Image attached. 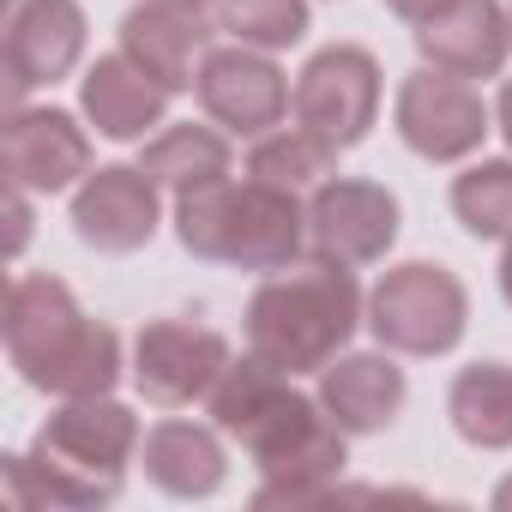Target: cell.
Listing matches in <instances>:
<instances>
[{"mask_svg":"<svg viewBox=\"0 0 512 512\" xmlns=\"http://www.w3.org/2000/svg\"><path fill=\"white\" fill-rule=\"evenodd\" d=\"M290 380L296 374L272 368L266 356H241L205 392L211 422L241 440L266 476L253 506H314L338 494L344 476V428L326 416L320 398H302Z\"/></svg>","mask_w":512,"mask_h":512,"instance_id":"obj_1","label":"cell"},{"mask_svg":"<svg viewBox=\"0 0 512 512\" xmlns=\"http://www.w3.org/2000/svg\"><path fill=\"white\" fill-rule=\"evenodd\" d=\"M139 452V416L103 398H61L37 428L31 452L7 458V488L19 506H109Z\"/></svg>","mask_w":512,"mask_h":512,"instance_id":"obj_2","label":"cell"},{"mask_svg":"<svg viewBox=\"0 0 512 512\" xmlns=\"http://www.w3.org/2000/svg\"><path fill=\"white\" fill-rule=\"evenodd\" d=\"M7 362L49 398H103L121 380V338L79 314L61 278L25 272L7 290Z\"/></svg>","mask_w":512,"mask_h":512,"instance_id":"obj_3","label":"cell"},{"mask_svg":"<svg viewBox=\"0 0 512 512\" xmlns=\"http://www.w3.org/2000/svg\"><path fill=\"white\" fill-rule=\"evenodd\" d=\"M368 320V302L338 260L284 266L247 296V350L284 374H320Z\"/></svg>","mask_w":512,"mask_h":512,"instance_id":"obj_4","label":"cell"},{"mask_svg":"<svg viewBox=\"0 0 512 512\" xmlns=\"http://www.w3.org/2000/svg\"><path fill=\"white\" fill-rule=\"evenodd\" d=\"M175 241L193 260L241 266V272H284L308 241V211L296 193L272 181H211L175 199Z\"/></svg>","mask_w":512,"mask_h":512,"instance_id":"obj_5","label":"cell"},{"mask_svg":"<svg viewBox=\"0 0 512 512\" xmlns=\"http://www.w3.org/2000/svg\"><path fill=\"white\" fill-rule=\"evenodd\" d=\"M470 326V296L458 272L434 260H404L368 290V332L398 356H446Z\"/></svg>","mask_w":512,"mask_h":512,"instance_id":"obj_6","label":"cell"},{"mask_svg":"<svg viewBox=\"0 0 512 512\" xmlns=\"http://www.w3.org/2000/svg\"><path fill=\"white\" fill-rule=\"evenodd\" d=\"M290 109L308 133H320L326 145L350 151L374 133L380 121V61L362 43H332L320 49L290 91Z\"/></svg>","mask_w":512,"mask_h":512,"instance_id":"obj_7","label":"cell"},{"mask_svg":"<svg viewBox=\"0 0 512 512\" xmlns=\"http://www.w3.org/2000/svg\"><path fill=\"white\" fill-rule=\"evenodd\" d=\"M398 139L422 157V163H458L488 139V109L470 91V79L446 73V67H416L398 85Z\"/></svg>","mask_w":512,"mask_h":512,"instance_id":"obj_8","label":"cell"},{"mask_svg":"<svg viewBox=\"0 0 512 512\" xmlns=\"http://www.w3.org/2000/svg\"><path fill=\"white\" fill-rule=\"evenodd\" d=\"M398 241V199L380 181L332 175L308 199V247L338 266H374Z\"/></svg>","mask_w":512,"mask_h":512,"instance_id":"obj_9","label":"cell"},{"mask_svg":"<svg viewBox=\"0 0 512 512\" xmlns=\"http://www.w3.org/2000/svg\"><path fill=\"white\" fill-rule=\"evenodd\" d=\"M229 368V344L211 326L193 320H151L133 338V386L145 392V404L181 410L193 398H205L217 386V374Z\"/></svg>","mask_w":512,"mask_h":512,"instance_id":"obj_10","label":"cell"},{"mask_svg":"<svg viewBox=\"0 0 512 512\" xmlns=\"http://www.w3.org/2000/svg\"><path fill=\"white\" fill-rule=\"evenodd\" d=\"M199 109L223 127V133H241V139H260L284 121L290 109V79L284 67L266 55V49H211L205 67H199Z\"/></svg>","mask_w":512,"mask_h":512,"instance_id":"obj_11","label":"cell"},{"mask_svg":"<svg viewBox=\"0 0 512 512\" xmlns=\"http://www.w3.org/2000/svg\"><path fill=\"white\" fill-rule=\"evenodd\" d=\"M85 61V7L79 0H13L7 7V103L61 85Z\"/></svg>","mask_w":512,"mask_h":512,"instance_id":"obj_12","label":"cell"},{"mask_svg":"<svg viewBox=\"0 0 512 512\" xmlns=\"http://www.w3.org/2000/svg\"><path fill=\"white\" fill-rule=\"evenodd\" d=\"M73 235L97 253H139L157 235V181L139 163H103L73 187Z\"/></svg>","mask_w":512,"mask_h":512,"instance_id":"obj_13","label":"cell"},{"mask_svg":"<svg viewBox=\"0 0 512 512\" xmlns=\"http://www.w3.org/2000/svg\"><path fill=\"white\" fill-rule=\"evenodd\" d=\"M0 163L7 181L25 193H67L91 175V139L67 109H13L0 133Z\"/></svg>","mask_w":512,"mask_h":512,"instance_id":"obj_14","label":"cell"},{"mask_svg":"<svg viewBox=\"0 0 512 512\" xmlns=\"http://www.w3.org/2000/svg\"><path fill=\"white\" fill-rule=\"evenodd\" d=\"M121 55H133L169 97L193 91L211 55L205 7H193V0H133L121 19Z\"/></svg>","mask_w":512,"mask_h":512,"instance_id":"obj_15","label":"cell"},{"mask_svg":"<svg viewBox=\"0 0 512 512\" xmlns=\"http://www.w3.org/2000/svg\"><path fill=\"white\" fill-rule=\"evenodd\" d=\"M416 49L428 67H446L458 79H494L512 55V19L500 0H452L446 13L416 25Z\"/></svg>","mask_w":512,"mask_h":512,"instance_id":"obj_16","label":"cell"},{"mask_svg":"<svg viewBox=\"0 0 512 512\" xmlns=\"http://www.w3.org/2000/svg\"><path fill=\"white\" fill-rule=\"evenodd\" d=\"M79 109L85 121L103 133V139H145L151 127H163V109H169V91L133 61V55H97L79 79Z\"/></svg>","mask_w":512,"mask_h":512,"instance_id":"obj_17","label":"cell"},{"mask_svg":"<svg viewBox=\"0 0 512 512\" xmlns=\"http://www.w3.org/2000/svg\"><path fill=\"white\" fill-rule=\"evenodd\" d=\"M404 368L386 356V350H368V356H332L320 368V404L326 416L344 428V434H380L398 422L404 410Z\"/></svg>","mask_w":512,"mask_h":512,"instance_id":"obj_18","label":"cell"},{"mask_svg":"<svg viewBox=\"0 0 512 512\" xmlns=\"http://www.w3.org/2000/svg\"><path fill=\"white\" fill-rule=\"evenodd\" d=\"M145 476L175 494V500H205L223 488L229 476V458H223V440L217 428H199V422H157L145 434Z\"/></svg>","mask_w":512,"mask_h":512,"instance_id":"obj_19","label":"cell"},{"mask_svg":"<svg viewBox=\"0 0 512 512\" xmlns=\"http://www.w3.org/2000/svg\"><path fill=\"white\" fill-rule=\"evenodd\" d=\"M452 434L476 452H506L512 446V362H470L458 368L446 392Z\"/></svg>","mask_w":512,"mask_h":512,"instance_id":"obj_20","label":"cell"},{"mask_svg":"<svg viewBox=\"0 0 512 512\" xmlns=\"http://www.w3.org/2000/svg\"><path fill=\"white\" fill-rule=\"evenodd\" d=\"M139 169H145L157 187H169V193L181 199V193L211 187V181H223V175H229V139H223L217 127L175 121V127H163V133L145 145Z\"/></svg>","mask_w":512,"mask_h":512,"instance_id":"obj_21","label":"cell"},{"mask_svg":"<svg viewBox=\"0 0 512 512\" xmlns=\"http://www.w3.org/2000/svg\"><path fill=\"white\" fill-rule=\"evenodd\" d=\"M332 169H338V145H326L302 121L296 127H278V133H260V139H253V151H247V175L253 181H272L284 193L320 187V181H332Z\"/></svg>","mask_w":512,"mask_h":512,"instance_id":"obj_22","label":"cell"},{"mask_svg":"<svg viewBox=\"0 0 512 512\" xmlns=\"http://www.w3.org/2000/svg\"><path fill=\"white\" fill-rule=\"evenodd\" d=\"M452 217L476 241H506L512 235V157H482L452 181Z\"/></svg>","mask_w":512,"mask_h":512,"instance_id":"obj_23","label":"cell"},{"mask_svg":"<svg viewBox=\"0 0 512 512\" xmlns=\"http://www.w3.org/2000/svg\"><path fill=\"white\" fill-rule=\"evenodd\" d=\"M217 25L247 49H290L308 37V0H217Z\"/></svg>","mask_w":512,"mask_h":512,"instance_id":"obj_24","label":"cell"},{"mask_svg":"<svg viewBox=\"0 0 512 512\" xmlns=\"http://www.w3.org/2000/svg\"><path fill=\"white\" fill-rule=\"evenodd\" d=\"M7 217H13V253L31 241V199H25V187H13V199H7Z\"/></svg>","mask_w":512,"mask_h":512,"instance_id":"obj_25","label":"cell"},{"mask_svg":"<svg viewBox=\"0 0 512 512\" xmlns=\"http://www.w3.org/2000/svg\"><path fill=\"white\" fill-rule=\"evenodd\" d=\"M386 7L404 19V25H422V19H434V13H446L452 0H386Z\"/></svg>","mask_w":512,"mask_h":512,"instance_id":"obj_26","label":"cell"},{"mask_svg":"<svg viewBox=\"0 0 512 512\" xmlns=\"http://www.w3.org/2000/svg\"><path fill=\"white\" fill-rule=\"evenodd\" d=\"M494 127H500V139L512 145V79L500 85V103H494Z\"/></svg>","mask_w":512,"mask_h":512,"instance_id":"obj_27","label":"cell"},{"mask_svg":"<svg viewBox=\"0 0 512 512\" xmlns=\"http://www.w3.org/2000/svg\"><path fill=\"white\" fill-rule=\"evenodd\" d=\"M500 296H506V308H512V235H506V253H500Z\"/></svg>","mask_w":512,"mask_h":512,"instance_id":"obj_28","label":"cell"},{"mask_svg":"<svg viewBox=\"0 0 512 512\" xmlns=\"http://www.w3.org/2000/svg\"><path fill=\"white\" fill-rule=\"evenodd\" d=\"M494 506H512V476H506V482L494 488Z\"/></svg>","mask_w":512,"mask_h":512,"instance_id":"obj_29","label":"cell"},{"mask_svg":"<svg viewBox=\"0 0 512 512\" xmlns=\"http://www.w3.org/2000/svg\"><path fill=\"white\" fill-rule=\"evenodd\" d=\"M193 7H205V13H211V7H217V0H193Z\"/></svg>","mask_w":512,"mask_h":512,"instance_id":"obj_30","label":"cell"},{"mask_svg":"<svg viewBox=\"0 0 512 512\" xmlns=\"http://www.w3.org/2000/svg\"><path fill=\"white\" fill-rule=\"evenodd\" d=\"M506 19H512V0H506Z\"/></svg>","mask_w":512,"mask_h":512,"instance_id":"obj_31","label":"cell"}]
</instances>
